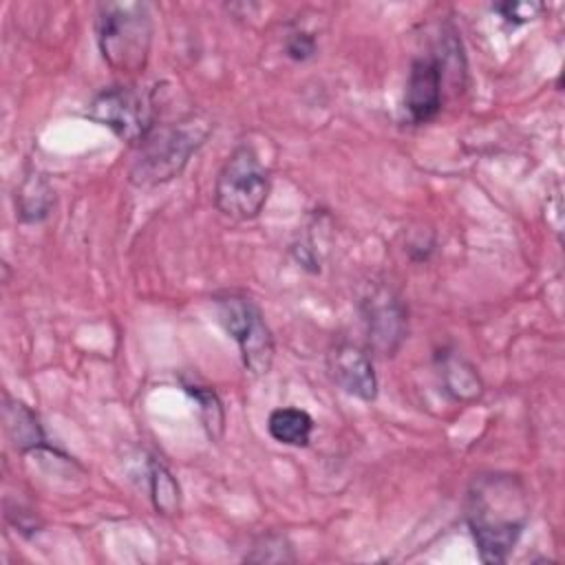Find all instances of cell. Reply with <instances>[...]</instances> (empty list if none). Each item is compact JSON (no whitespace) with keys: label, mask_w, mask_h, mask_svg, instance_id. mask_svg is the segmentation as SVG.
Here are the masks:
<instances>
[{"label":"cell","mask_w":565,"mask_h":565,"mask_svg":"<svg viewBox=\"0 0 565 565\" xmlns=\"http://www.w3.org/2000/svg\"><path fill=\"white\" fill-rule=\"evenodd\" d=\"M530 519L523 481L508 472L472 479L466 497V523L481 563H505Z\"/></svg>","instance_id":"1"},{"label":"cell","mask_w":565,"mask_h":565,"mask_svg":"<svg viewBox=\"0 0 565 565\" xmlns=\"http://www.w3.org/2000/svg\"><path fill=\"white\" fill-rule=\"evenodd\" d=\"M210 132V119L196 113H188L170 124H154L137 146L128 181L137 188L172 181L183 172L190 157L205 143Z\"/></svg>","instance_id":"2"},{"label":"cell","mask_w":565,"mask_h":565,"mask_svg":"<svg viewBox=\"0 0 565 565\" xmlns=\"http://www.w3.org/2000/svg\"><path fill=\"white\" fill-rule=\"evenodd\" d=\"M152 13L146 2H104L97 7V46L110 71L139 75L150 57Z\"/></svg>","instance_id":"3"},{"label":"cell","mask_w":565,"mask_h":565,"mask_svg":"<svg viewBox=\"0 0 565 565\" xmlns=\"http://www.w3.org/2000/svg\"><path fill=\"white\" fill-rule=\"evenodd\" d=\"M271 177L249 143L236 146L214 179V205L234 221L256 218L269 196Z\"/></svg>","instance_id":"4"},{"label":"cell","mask_w":565,"mask_h":565,"mask_svg":"<svg viewBox=\"0 0 565 565\" xmlns=\"http://www.w3.org/2000/svg\"><path fill=\"white\" fill-rule=\"evenodd\" d=\"M214 305L221 327L238 344L245 371L254 377L267 375L276 347L260 307L241 291H221L214 296Z\"/></svg>","instance_id":"5"},{"label":"cell","mask_w":565,"mask_h":565,"mask_svg":"<svg viewBox=\"0 0 565 565\" xmlns=\"http://www.w3.org/2000/svg\"><path fill=\"white\" fill-rule=\"evenodd\" d=\"M86 115L130 146H139L157 124L150 95L135 84H113L102 88L90 99Z\"/></svg>","instance_id":"6"},{"label":"cell","mask_w":565,"mask_h":565,"mask_svg":"<svg viewBox=\"0 0 565 565\" xmlns=\"http://www.w3.org/2000/svg\"><path fill=\"white\" fill-rule=\"evenodd\" d=\"M360 313L369 347L382 358H393L408 333V309L399 294L391 285L373 282L360 298Z\"/></svg>","instance_id":"7"},{"label":"cell","mask_w":565,"mask_h":565,"mask_svg":"<svg viewBox=\"0 0 565 565\" xmlns=\"http://www.w3.org/2000/svg\"><path fill=\"white\" fill-rule=\"evenodd\" d=\"M327 371L333 384L362 402L377 397V375L371 353L349 340L335 342L327 353Z\"/></svg>","instance_id":"8"},{"label":"cell","mask_w":565,"mask_h":565,"mask_svg":"<svg viewBox=\"0 0 565 565\" xmlns=\"http://www.w3.org/2000/svg\"><path fill=\"white\" fill-rule=\"evenodd\" d=\"M441 79L444 71L437 57H415L406 79L404 110L413 124H428L441 110Z\"/></svg>","instance_id":"9"},{"label":"cell","mask_w":565,"mask_h":565,"mask_svg":"<svg viewBox=\"0 0 565 565\" xmlns=\"http://www.w3.org/2000/svg\"><path fill=\"white\" fill-rule=\"evenodd\" d=\"M2 422H4V433L18 452L46 450V452L66 457L60 448H55L49 441L38 415L24 402L11 397L9 393H4L2 397Z\"/></svg>","instance_id":"10"},{"label":"cell","mask_w":565,"mask_h":565,"mask_svg":"<svg viewBox=\"0 0 565 565\" xmlns=\"http://www.w3.org/2000/svg\"><path fill=\"white\" fill-rule=\"evenodd\" d=\"M437 369L444 391L455 402H472L483 393V382L477 369L455 349H441L437 353Z\"/></svg>","instance_id":"11"},{"label":"cell","mask_w":565,"mask_h":565,"mask_svg":"<svg viewBox=\"0 0 565 565\" xmlns=\"http://www.w3.org/2000/svg\"><path fill=\"white\" fill-rule=\"evenodd\" d=\"M313 417L296 406H280L274 408L267 417V430L271 439H276L282 446L305 448L313 433Z\"/></svg>","instance_id":"12"},{"label":"cell","mask_w":565,"mask_h":565,"mask_svg":"<svg viewBox=\"0 0 565 565\" xmlns=\"http://www.w3.org/2000/svg\"><path fill=\"white\" fill-rule=\"evenodd\" d=\"M148 483L154 510L163 516H174L181 510V488L170 468L157 457L148 459Z\"/></svg>","instance_id":"13"},{"label":"cell","mask_w":565,"mask_h":565,"mask_svg":"<svg viewBox=\"0 0 565 565\" xmlns=\"http://www.w3.org/2000/svg\"><path fill=\"white\" fill-rule=\"evenodd\" d=\"M51 205H53V190L38 174L26 177L22 185L15 190V210H18L15 214L24 223H35L46 218L51 212Z\"/></svg>","instance_id":"14"},{"label":"cell","mask_w":565,"mask_h":565,"mask_svg":"<svg viewBox=\"0 0 565 565\" xmlns=\"http://www.w3.org/2000/svg\"><path fill=\"white\" fill-rule=\"evenodd\" d=\"M183 391L199 404L203 428L212 441H218L225 430V411L216 391L196 380H183Z\"/></svg>","instance_id":"15"},{"label":"cell","mask_w":565,"mask_h":565,"mask_svg":"<svg viewBox=\"0 0 565 565\" xmlns=\"http://www.w3.org/2000/svg\"><path fill=\"white\" fill-rule=\"evenodd\" d=\"M245 561L256 563H291L296 561L289 541L282 534H267L263 536L249 554H245Z\"/></svg>","instance_id":"16"},{"label":"cell","mask_w":565,"mask_h":565,"mask_svg":"<svg viewBox=\"0 0 565 565\" xmlns=\"http://www.w3.org/2000/svg\"><path fill=\"white\" fill-rule=\"evenodd\" d=\"M492 11L499 13L503 22L519 26L536 20L545 11V4L543 2H499V4H492Z\"/></svg>","instance_id":"17"},{"label":"cell","mask_w":565,"mask_h":565,"mask_svg":"<svg viewBox=\"0 0 565 565\" xmlns=\"http://www.w3.org/2000/svg\"><path fill=\"white\" fill-rule=\"evenodd\" d=\"M318 53V42L316 35L309 31H291L285 40V55L294 62H307Z\"/></svg>","instance_id":"18"}]
</instances>
